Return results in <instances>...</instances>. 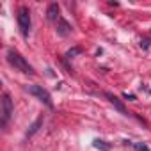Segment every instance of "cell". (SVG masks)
Returning <instances> with one entry per match:
<instances>
[{
  "label": "cell",
  "mask_w": 151,
  "mask_h": 151,
  "mask_svg": "<svg viewBox=\"0 0 151 151\" xmlns=\"http://www.w3.org/2000/svg\"><path fill=\"white\" fill-rule=\"evenodd\" d=\"M7 60H9V64H11L14 69L22 71V73H27V75H34V68L27 62V59H25L20 52L9 48V50H7Z\"/></svg>",
  "instance_id": "1"
},
{
  "label": "cell",
  "mask_w": 151,
  "mask_h": 151,
  "mask_svg": "<svg viewBox=\"0 0 151 151\" xmlns=\"http://www.w3.org/2000/svg\"><path fill=\"white\" fill-rule=\"evenodd\" d=\"M16 20H18V27H20L22 36L27 37V36H29V30H30V11H29V7L22 6V7L18 9Z\"/></svg>",
  "instance_id": "2"
},
{
  "label": "cell",
  "mask_w": 151,
  "mask_h": 151,
  "mask_svg": "<svg viewBox=\"0 0 151 151\" xmlns=\"http://www.w3.org/2000/svg\"><path fill=\"white\" fill-rule=\"evenodd\" d=\"M29 89V93L32 94V96H36L41 103H45L48 109H53V103H52V96H50V93L46 91V89H43L41 86H29L27 87Z\"/></svg>",
  "instance_id": "3"
},
{
  "label": "cell",
  "mask_w": 151,
  "mask_h": 151,
  "mask_svg": "<svg viewBox=\"0 0 151 151\" xmlns=\"http://www.w3.org/2000/svg\"><path fill=\"white\" fill-rule=\"evenodd\" d=\"M0 103H2V119H0V123H2V126H6L9 123L11 116H13L14 105H13V100H11V96L7 93L2 94V101H0Z\"/></svg>",
  "instance_id": "4"
},
{
  "label": "cell",
  "mask_w": 151,
  "mask_h": 151,
  "mask_svg": "<svg viewBox=\"0 0 151 151\" xmlns=\"http://www.w3.org/2000/svg\"><path fill=\"white\" fill-rule=\"evenodd\" d=\"M55 30H57V34H59V36L66 37V36H69V34H71V25H69L64 18H59V20H57V29H55Z\"/></svg>",
  "instance_id": "5"
},
{
  "label": "cell",
  "mask_w": 151,
  "mask_h": 151,
  "mask_svg": "<svg viewBox=\"0 0 151 151\" xmlns=\"http://www.w3.org/2000/svg\"><path fill=\"white\" fill-rule=\"evenodd\" d=\"M60 7H59V4L57 2H53V4H50L48 6V9H46V16H48V20L50 22H57L59 18H60Z\"/></svg>",
  "instance_id": "6"
},
{
  "label": "cell",
  "mask_w": 151,
  "mask_h": 151,
  "mask_svg": "<svg viewBox=\"0 0 151 151\" xmlns=\"http://www.w3.org/2000/svg\"><path fill=\"white\" fill-rule=\"evenodd\" d=\"M105 98H107V100H109V101H110V103H112L119 112H121V114H128V110L124 109V105L121 103V100H119V98H116V96H114V94H110V93H105Z\"/></svg>",
  "instance_id": "7"
},
{
  "label": "cell",
  "mask_w": 151,
  "mask_h": 151,
  "mask_svg": "<svg viewBox=\"0 0 151 151\" xmlns=\"http://www.w3.org/2000/svg\"><path fill=\"white\" fill-rule=\"evenodd\" d=\"M41 126H43V116H39V117H37V119L30 124V128H29V132H27V137H32V135H34V133L41 128Z\"/></svg>",
  "instance_id": "8"
},
{
  "label": "cell",
  "mask_w": 151,
  "mask_h": 151,
  "mask_svg": "<svg viewBox=\"0 0 151 151\" xmlns=\"http://www.w3.org/2000/svg\"><path fill=\"white\" fill-rule=\"evenodd\" d=\"M93 146H94L96 149H100V151H109V149H110V144L105 142V140H101V139H94Z\"/></svg>",
  "instance_id": "9"
},
{
  "label": "cell",
  "mask_w": 151,
  "mask_h": 151,
  "mask_svg": "<svg viewBox=\"0 0 151 151\" xmlns=\"http://www.w3.org/2000/svg\"><path fill=\"white\" fill-rule=\"evenodd\" d=\"M133 147H135V151H149V147L142 142H133Z\"/></svg>",
  "instance_id": "10"
},
{
  "label": "cell",
  "mask_w": 151,
  "mask_h": 151,
  "mask_svg": "<svg viewBox=\"0 0 151 151\" xmlns=\"http://www.w3.org/2000/svg\"><path fill=\"white\" fill-rule=\"evenodd\" d=\"M77 53H80V48H73V50H69V52H68V53H66V55H68V57H69V59H71V57H73V55H77Z\"/></svg>",
  "instance_id": "11"
},
{
  "label": "cell",
  "mask_w": 151,
  "mask_h": 151,
  "mask_svg": "<svg viewBox=\"0 0 151 151\" xmlns=\"http://www.w3.org/2000/svg\"><path fill=\"white\" fill-rule=\"evenodd\" d=\"M124 98H128V100H135V96H133V94H128V93L124 94Z\"/></svg>",
  "instance_id": "12"
}]
</instances>
